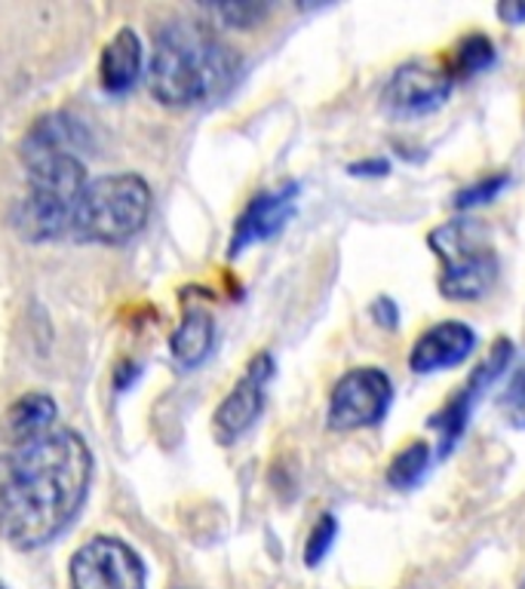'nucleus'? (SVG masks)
<instances>
[{"mask_svg":"<svg viewBox=\"0 0 525 589\" xmlns=\"http://www.w3.org/2000/svg\"><path fill=\"white\" fill-rule=\"evenodd\" d=\"M59 427V402L46 390H28L10 402V409L0 418V442L3 449H13L31 439L46 437Z\"/></svg>","mask_w":525,"mask_h":589,"instance_id":"obj_14","label":"nucleus"},{"mask_svg":"<svg viewBox=\"0 0 525 589\" xmlns=\"http://www.w3.org/2000/svg\"><path fill=\"white\" fill-rule=\"evenodd\" d=\"M145 74V43L136 28H117L98 53V86L108 96H126Z\"/></svg>","mask_w":525,"mask_h":589,"instance_id":"obj_12","label":"nucleus"},{"mask_svg":"<svg viewBox=\"0 0 525 589\" xmlns=\"http://www.w3.org/2000/svg\"><path fill=\"white\" fill-rule=\"evenodd\" d=\"M96 476L83 433L55 427L0 454V540L13 549L50 547L81 516Z\"/></svg>","mask_w":525,"mask_h":589,"instance_id":"obj_1","label":"nucleus"},{"mask_svg":"<svg viewBox=\"0 0 525 589\" xmlns=\"http://www.w3.org/2000/svg\"><path fill=\"white\" fill-rule=\"evenodd\" d=\"M497 15L507 25H525V0H501L497 3Z\"/></svg>","mask_w":525,"mask_h":589,"instance_id":"obj_25","label":"nucleus"},{"mask_svg":"<svg viewBox=\"0 0 525 589\" xmlns=\"http://www.w3.org/2000/svg\"><path fill=\"white\" fill-rule=\"evenodd\" d=\"M335 537H338V519H335V513H319V519L314 522L311 535L304 540V565H307V568L323 565V559H326L332 547H335Z\"/></svg>","mask_w":525,"mask_h":589,"instance_id":"obj_19","label":"nucleus"},{"mask_svg":"<svg viewBox=\"0 0 525 589\" xmlns=\"http://www.w3.org/2000/svg\"><path fill=\"white\" fill-rule=\"evenodd\" d=\"M393 402V381L378 366H357L345 371L329 393L326 427L335 433L369 430L387 418Z\"/></svg>","mask_w":525,"mask_h":589,"instance_id":"obj_6","label":"nucleus"},{"mask_svg":"<svg viewBox=\"0 0 525 589\" xmlns=\"http://www.w3.org/2000/svg\"><path fill=\"white\" fill-rule=\"evenodd\" d=\"M145 77L157 105L203 108L234 93L243 81V55L203 19H169L154 31Z\"/></svg>","mask_w":525,"mask_h":589,"instance_id":"obj_3","label":"nucleus"},{"mask_svg":"<svg viewBox=\"0 0 525 589\" xmlns=\"http://www.w3.org/2000/svg\"><path fill=\"white\" fill-rule=\"evenodd\" d=\"M495 43L489 41L485 34H468L461 38L452 53V81H470L476 74H483L495 65Z\"/></svg>","mask_w":525,"mask_h":589,"instance_id":"obj_17","label":"nucleus"},{"mask_svg":"<svg viewBox=\"0 0 525 589\" xmlns=\"http://www.w3.org/2000/svg\"><path fill=\"white\" fill-rule=\"evenodd\" d=\"M372 316L378 326H385V329H397V319H400V307L397 302L390 298V295H381V298H375L372 302Z\"/></svg>","mask_w":525,"mask_h":589,"instance_id":"obj_23","label":"nucleus"},{"mask_svg":"<svg viewBox=\"0 0 525 589\" xmlns=\"http://www.w3.org/2000/svg\"><path fill=\"white\" fill-rule=\"evenodd\" d=\"M0 589H3V587H0Z\"/></svg>","mask_w":525,"mask_h":589,"instance_id":"obj_27","label":"nucleus"},{"mask_svg":"<svg viewBox=\"0 0 525 589\" xmlns=\"http://www.w3.org/2000/svg\"><path fill=\"white\" fill-rule=\"evenodd\" d=\"M347 172H350L354 179H385L387 172H390V160H385V157L357 160V164L347 166Z\"/></svg>","mask_w":525,"mask_h":589,"instance_id":"obj_22","label":"nucleus"},{"mask_svg":"<svg viewBox=\"0 0 525 589\" xmlns=\"http://www.w3.org/2000/svg\"><path fill=\"white\" fill-rule=\"evenodd\" d=\"M480 397H483V393L464 381V385L455 390V397L428 418V430H433V433H437V442H440V457H449V454L455 452L458 439L464 437L470 414H473V406H476V399Z\"/></svg>","mask_w":525,"mask_h":589,"instance_id":"obj_15","label":"nucleus"},{"mask_svg":"<svg viewBox=\"0 0 525 589\" xmlns=\"http://www.w3.org/2000/svg\"><path fill=\"white\" fill-rule=\"evenodd\" d=\"M473 350H476V332L461 319H445L418 335L409 354V369L414 375L455 369L461 362H468Z\"/></svg>","mask_w":525,"mask_h":589,"instance_id":"obj_11","label":"nucleus"},{"mask_svg":"<svg viewBox=\"0 0 525 589\" xmlns=\"http://www.w3.org/2000/svg\"><path fill=\"white\" fill-rule=\"evenodd\" d=\"M138 378H141V362L124 359V362H117V369H114V390H117V393H126V390L136 387Z\"/></svg>","mask_w":525,"mask_h":589,"instance_id":"obj_24","label":"nucleus"},{"mask_svg":"<svg viewBox=\"0 0 525 589\" xmlns=\"http://www.w3.org/2000/svg\"><path fill=\"white\" fill-rule=\"evenodd\" d=\"M71 589H148V568L124 537H90L69 562Z\"/></svg>","mask_w":525,"mask_h":589,"instance_id":"obj_7","label":"nucleus"},{"mask_svg":"<svg viewBox=\"0 0 525 589\" xmlns=\"http://www.w3.org/2000/svg\"><path fill=\"white\" fill-rule=\"evenodd\" d=\"M216 338L219 326L216 316L209 314V307L200 302L185 304L179 326L169 335V359L179 371H197L207 366V359L216 354Z\"/></svg>","mask_w":525,"mask_h":589,"instance_id":"obj_13","label":"nucleus"},{"mask_svg":"<svg viewBox=\"0 0 525 589\" xmlns=\"http://www.w3.org/2000/svg\"><path fill=\"white\" fill-rule=\"evenodd\" d=\"M154 191L138 172H108L86 181L71 212L69 240L81 246H126L148 228Z\"/></svg>","mask_w":525,"mask_h":589,"instance_id":"obj_4","label":"nucleus"},{"mask_svg":"<svg viewBox=\"0 0 525 589\" xmlns=\"http://www.w3.org/2000/svg\"><path fill=\"white\" fill-rule=\"evenodd\" d=\"M298 181H283L280 188H264L252 193V200L243 206V212L237 215L234 231L228 240V259H240L249 246L267 243L286 231L292 215L298 212Z\"/></svg>","mask_w":525,"mask_h":589,"instance_id":"obj_9","label":"nucleus"},{"mask_svg":"<svg viewBox=\"0 0 525 589\" xmlns=\"http://www.w3.org/2000/svg\"><path fill=\"white\" fill-rule=\"evenodd\" d=\"M511 185V172L507 169H501V172H492V176H483L480 181H473V185H468V188H461V191L455 193V209H476V206H485L495 200L497 193L504 191Z\"/></svg>","mask_w":525,"mask_h":589,"instance_id":"obj_20","label":"nucleus"},{"mask_svg":"<svg viewBox=\"0 0 525 589\" xmlns=\"http://www.w3.org/2000/svg\"><path fill=\"white\" fill-rule=\"evenodd\" d=\"M430 461H433V452H430L428 442H412V445H406L390 466H387V485H393V488H400V492H409L414 488L418 482L428 476Z\"/></svg>","mask_w":525,"mask_h":589,"instance_id":"obj_18","label":"nucleus"},{"mask_svg":"<svg viewBox=\"0 0 525 589\" xmlns=\"http://www.w3.org/2000/svg\"><path fill=\"white\" fill-rule=\"evenodd\" d=\"M519 589H525V575H523V580H519Z\"/></svg>","mask_w":525,"mask_h":589,"instance_id":"obj_26","label":"nucleus"},{"mask_svg":"<svg viewBox=\"0 0 525 589\" xmlns=\"http://www.w3.org/2000/svg\"><path fill=\"white\" fill-rule=\"evenodd\" d=\"M200 13L207 15L212 28H231V31H252L274 13L271 3L262 0H221V3H203Z\"/></svg>","mask_w":525,"mask_h":589,"instance_id":"obj_16","label":"nucleus"},{"mask_svg":"<svg viewBox=\"0 0 525 589\" xmlns=\"http://www.w3.org/2000/svg\"><path fill=\"white\" fill-rule=\"evenodd\" d=\"M440 259V292L449 302H476L497 283V261L492 233L476 219H452L428 236Z\"/></svg>","mask_w":525,"mask_h":589,"instance_id":"obj_5","label":"nucleus"},{"mask_svg":"<svg viewBox=\"0 0 525 589\" xmlns=\"http://www.w3.org/2000/svg\"><path fill=\"white\" fill-rule=\"evenodd\" d=\"M276 375V359L271 350H259L237 378L231 393L212 411V437L219 445H237L252 427L259 424L267 406V387Z\"/></svg>","mask_w":525,"mask_h":589,"instance_id":"obj_8","label":"nucleus"},{"mask_svg":"<svg viewBox=\"0 0 525 589\" xmlns=\"http://www.w3.org/2000/svg\"><path fill=\"white\" fill-rule=\"evenodd\" d=\"M452 74L428 62H406L385 86V105L397 114H430L452 96Z\"/></svg>","mask_w":525,"mask_h":589,"instance_id":"obj_10","label":"nucleus"},{"mask_svg":"<svg viewBox=\"0 0 525 589\" xmlns=\"http://www.w3.org/2000/svg\"><path fill=\"white\" fill-rule=\"evenodd\" d=\"M501 411H504V418H507L513 427L525 430V371L523 375H516L513 385L507 387V393L501 399Z\"/></svg>","mask_w":525,"mask_h":589,"instance_id":"obj_21","label":"nucleus"},{"mask_svg":"<svg viewBox=\"0 0 525 589\" xmlns=\"http://www.w3.org/2000/svg\"><path fill=\"white\" fill-rule=\"evenodd\" d=\"M93 151V133L71 111L41 114L19 141V160L25 166V193L15 200L10 224L31 246L69 240L71 212L90 181L86 154Z\"/></svg>","mask_w":525,"mask_h":589,"instance_id":"obj_2","label":"nucleus"}]
</instances>
